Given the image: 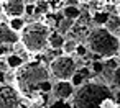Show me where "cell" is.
Here are the masks:
<instances>
[{
	"mask_svg": "<svg viewBox=\"0 0 120 108\" xmlns=\"http://www.w3.org/2000/svg\"><path fill=\"white\" fill-rule=\"evenodd\" d=\"M49 77V70L45 64L36 61L23 62L18 69H15V87L20 95L36 98L41 93H51L53 84Z\"/></svg>",
	"mask_w": 120,
	"mask_h": 108,
	"instance_id": "cell-1",
	"label": "cell"
},
{
	"mask_svg": "<svg viewBox=\"0 0 120 108\" xmlns=\"http://www.w3.org/2000/svg\"><path fill=\"white\" fill-rule=\"evenodd\" d=\"M112 88L104 82H84L81 87H77L71 97L72 108H100V105L113 98Z\"/></svg>",
	"mask_w": 120,
	"mask_h": 108,
	"instance_id": "cell-2",
	"label": "cell"
},
{
	"mask_svg": "<svg viewBox=\"0 0 120 108\" xmlns=\"http://www.w3.org/2000/svg\"><path fill=\"white\" fill-rule=\"evenodd\" d=\"M87 49L92 54H97L99 57H113L118 56L120 51V38L112 35L104 26H95L87 33Z\"/></svg>",
	"mask_w": 120,
	"mask_h": 108,
	"instance_id": "cell-3",
	"label": "cell"
},
{
	"mask_svg": "<svg viewBox=\"0 0 120 108\" xmlns=\"http://www.w3.org/2000/svg\"><path fill=\"white\" fill-rule=\"evenodd\" d=\"M51 28L43 21H31L26 23L25 28L20 31V43L25 51L28 52H43L48 46Z\"/></svg>",
	"mask_w": 120,
	"mask_h": 108,
	"instance_id": "cell-4",
	"label": "cell"
},
{
	"mask_svg": "<svg viewBox=\"0 0 120 108\" xmlns=\"http://www.w3.org/2000/svg\"><path fill=\"white\" fill-rule=\"evenodd\" d=\"M77 69V62L71 54H61L51 59L48 70L56 80H69Z\"/></svg>",
	"mask_w": 120,
	"mask_h": 108,
	"instance_id": "cell-5",
	"label": "cell"
},
{
	"mask_svg": "<svg viewBox=\"0 0 120 108\" xmlns=\"http://www.w3.org/2000/svg\"><path fill=\"white\" fill-rule=\"evenodd\" d=\"M0 108H22V95L15 85L0 84Z\"/></svg>",
	"mask_w": 120,
	"mask_h": 108,
	"instance_id": "cell-6",
	"label": "cell"
},
{
	"mask_svg": "<svg viewBox=\"0 0 120 108\" xmlns=\"http://www.w3.org/2000/svg\"><path fill=\"white\" fill-rule=\"evenodd\" d=\"M74 87L69 80H58L56 84H53L51 93L56 100H71L72 93H74Z\"/></svg>",
	"mask_w": 120,
	"mask_h": 108,
	"instance_id": "cell-7",
	"label": "cell"
},
{
	"mask_svg": "<svg viewBox=\"0 0 120 108\" xmlns=\"http://www.w3.org/2000/svg\"><path fill=\"white\" fill-rule=\"evenodd\" d=\"M25 7H26L25 0H5L4 2V12L8 18L23 17L25 15Z\"/></svg>",
	"mask_w": 120,
	"mask_h": 108,
	"instance_id": "cell-8",
	"label": "cell"
},
{
	"mask_svg": "<svg viewBox=\"0 0 120 108\" xmlns=\"http://www.w3.org/2000/svg\"><path fill=\"white\" fill-rule=\"evenodd\" d=\"M20 43V35L15 33L7 23L0 21V46H15Z\"/></svg>",
	"mask_w": 120,
	"mask_h": 108,
	"instance_id": "cell-9",
	"label": "cell"
},
{
	"mask_svg": "<svg viewBox=\"0 0 120 108\" xmlns=\"http://www.w3.org/2000/svg\"><path fill=\"white\" fill-rule=\"evenodd\" d=\"M104 28H107L112 35H115L117 38H120V17L115 15H109L107 21L104 23Z\"/></svg>",
	"mask_w": 120,
	"mask_h": 108,
	"instance_id": "cell-10",
	"label": "cell"
},
{
	"mask_svg": "<svg viewBox=\"0 0 120 108\" xmlns=\"http://www.w3.org/2000/svg\"><path fill=\"white\" fill-rule=\"evenodd\" d=\"M81 8H79V5H69V3H66L64 5V8H63V18H66V20H71V21H77V18L81 17Z\"/></svg>",
	"mask_w": 120,
	"mask_h": 108,
	"instance_id": "cell-11",
	"label": "cell"
},
{
	"mask_svg": "<svg viewBox=\"0 0 120 108\" xmlns=\"http://www.w3.org/2000/svg\"><path fill=\"white\" fill-rule=\"evenodd\" d=\"M64 36L58 31H51L49 33V38H48V46L53 49V51H61L63 44H64Z\"/></svg>",
	"mask_w": 120,
	"mask_h": 108,
	"instance_id": "cell-12",
	"label": "cell"
},
{
	"mask_svg": "<svg viewBox=\"0 0 120 108\" xmlns=\"http://www.w3.org/2000/svg\"><path fill=\"white\" fill-rule=\"evenodd\" d=\"M35 3V10H33V17H41V15H46L49 13L51 10V3L48 0H36Z\"/></svg>",
	"mask_w": 120,
	"mask_h": 108,
	"instance_id": "cell-13",
	"label": "cell"
},
{
	"mask_svg": "<svg viewBox=\"0 0 120 108\" xmlns=\"http://www.w3.org/2000/svg\"><path fill=\"white\" fill-rule=\"evenodd\" d=\"M23 62H25V59H23L20 54H17V52H10V54H7V57H5V64H7V67H10V69H18Z\"/></svg>",
	"mask_w": 120,
	"mask_h": 108,
	"instance_id": "cell-14",
	"label": "cell"
},
{
	"mask_svg": "<svg viewBox=\"0 0 120 108\" xmlns=\"http://www.w3.org/2000/svg\"><path fill=\"white\" fill-rule=\"evenodd\" d=\"M7 25H8V26H10L15 33H18V35H20V31L25 28L26 21H25V18H23V17H15V18H10Z\"/></svg>",
	"mask_w": 120,
	"mask_h": 108,
	"instance_id": "cell-15",
	"label": "cell"
},
{
	"mask_svg": "<svg viewBox=\"0 0 120 108\" xmlns=\"http://www.w3.org/2000/svg\"><path fill=\"white\" fill-rule=\"evenodd\" d=\"M76 46H77V41L74 39V38H66L64 39V44H63V48H61V51H63V54H74V51H76Z\"/></svg>",
	"mask_w": 120,
	"mask_h": 108,
	"instance_id": "cell-16",
	"label": "cell"
},
{
	"mask_svg": "<svg viewBox=\"0 0 120 108\" xmlns=\"http://www.w3.org/2000/svg\"><path fill=\"white\" fill-rule=\"evenodd\" d=\"M72 26H74V21H71V20H66V18H63V20H61V23L58 25V33H61V35L64 36V33H69Z\"/></svg>",
	"mask_w": 120,
	"mask_h": 108,
	"instance_id": "cell-17",
	"label": "cell"
},
{
	"mask_svg": "<svg viewBox=\"0 0 120 108\" xmlns=\"http://www.w3.org/2000/svg\"><path fill=\"white\" fill-rule=\"evenodd\" d=\"M49 108H72V105H71L69 100H56V98H54V100L51 101Z\"/></svg>",
	"mask_w": 120,
	"mask_h": 108,
	"instance_id": "cell-18",
	"label": "cell"
},
{
	"mask_svg": "<svg viewBox=\"0 0 120 108\" xmlns=\"http://www.w3.org/2000/svg\"><path fill=\"white\" fill-rule=\"evenodd\" d=\"M112 80H113V85L120 90V66L113 70V74H112Z\"/></svg>",
	"mask_w": 120,
	"mask_h": 108,
	"instance_id": "cell-19",
	"label": "cell"
},
{
	"mask_svg": "<svg viewBox=\"0 0 120 108\" xmlns=\"http://www.w3.org/2000/svg\"><path fill=\"white\" fill-rule=\"evenodd\" d=\"M87 46H81L79 43H77V46H76V51H74V54H77L79 57H86L87 56Z\"/></svg>",
	"mask_w": 120,
	"mask_h": 108,
	"instance_id": "cell-20",
	"label": "cell"
},
{
	"mask_svg": "<svg viewBox=\"0 0 120 108\" xmlns=\"http://www.w3.org/2000/svg\"><path fill=\"white\" fill-rule=\"evenodd\" d=\"M113 100H115V108H120V93L117 97H113Z\"/></svg>",
	"mask_w": 120,
	"mask_h": 108,
	"instance_id": "cell-21",
	"label": "cell"
},
{
	"mask_svg": "<svg viewBox=\"0 0 120 108\" xmlns=\"http://www.w3.org/2000/svg\"><path fill=\"white\" fill-rule=\"evenodd\" d=\"M2 12H4V2L0 0V15H2Z\"/></svg>",
	"mask_w": 120,
	"mask_h": 108,
	"instance_id": "cell-22",
	"label": "cell"
},
{
	"mask_svg": "<svg viewBox=\"0 0 120 108\" xmlns=\"http://www.w3.org/2000/svg\"><path fill=\"white\" fill-rule=\"evenodd\" d=\"M117 15H118V17H120V3H118V5H117Z\"/></svg>",
	"mask_w": 120,
	"mask_h": 108,
	"instance_id": "cell-23",
	"label": "cell"
},
{
	"mask_svg": "<svg viewBox=\"0 0 120 108\" xmlns=\"http://www.w3.org/2000/svg\"><path fill=\"white\" fill-rule=\"evenodd\" d=\"M89 2H99V0H89Z\"/></svg>",
	"mask_w": 120,
	"mask_h": 108,
	"instance_id": "cell-24",
	"label": "cell"
}]
</instances>
